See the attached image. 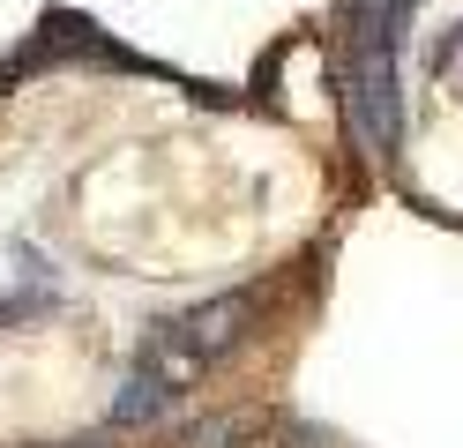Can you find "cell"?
<instances>
[{
  "label": "cell",
  "mask_w": 463,
  "mask_h": 448,
  "mask_svg": "<svg viewBox=\"0 0 463 448\" xmlns=\"http://www.w3.org/2000/svg\"><path fill=\"white\" fill-rule=\"evenodd\" d=\"M284 448H344L336 434H322V426H299V418H292V426H284Z\"/></svg>",
  "instance_id": "cell-3"
},
{
  "label": "cell",
  "mask_w": 463,
  "mask_h": 448,
  "mask_svg": "<svg viewBox=\"0 0 463 448\" xmlns=\"http://www.w3.org/2000/svg\"><path fill=\"white\" fill-rule=\"evenodd\" d=\"M172 404V381H157L150 367H135V381L120 388V404H112V418H120V426H142V418H157Z\"/></svg>",
  "instance_id": "cell-2"
},
{
  "label": "cell",
  "mask_w": 463,
  "mask_h": 448,
  "mask_svg": "<svg viewBox=\"0 0 463 448\" xmlns=\"http://www.w3.org/2000/svg\"><path fill=\"white\" fill-rule=\"evenodd\" d=\"M396 45H403V15L352 8V112H359V135H366L373 149H396V135H403Z\"/></svg>",
  "instance_id": "cell-1"
}]
</instances>
